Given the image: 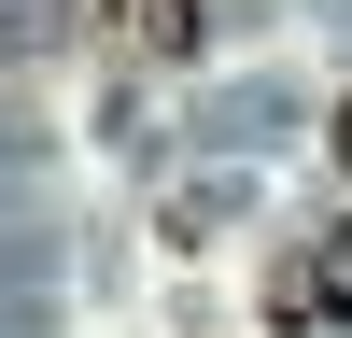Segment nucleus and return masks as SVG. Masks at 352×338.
Masks as SVG:
<instances>
[{
    "label": "nucleus",
    "instance_id": "obj_1",
    "mask_svg": "<svg viewBox=\"0 0 352 338\" xmlns=\"http://www.w3.org/2000/svg\"><path fill=\"white\" fill-rule=\"evenodd\" d=\"M324 324H352V225H338V240H310L296 268L268 282V338H324Z\"/></svg>",
    "mask_w": 352,
    "mask_h": 338
},
{
    "label": "nucleus",
    "instance_id": "obj_2",
    "mask_svg": "<svg viewBox=\"0 0 352 338\" xmlns=\"http://www.w3.org/2000/svg\"><path fill=\"white\" fill-rule=\"evenodd\" d=\"M141 43H155V56H184V43H197V14H184V0H141Z\"/></svg>",
    "mask_w": 352,
    "mask_h": 338
}]
</instances>
